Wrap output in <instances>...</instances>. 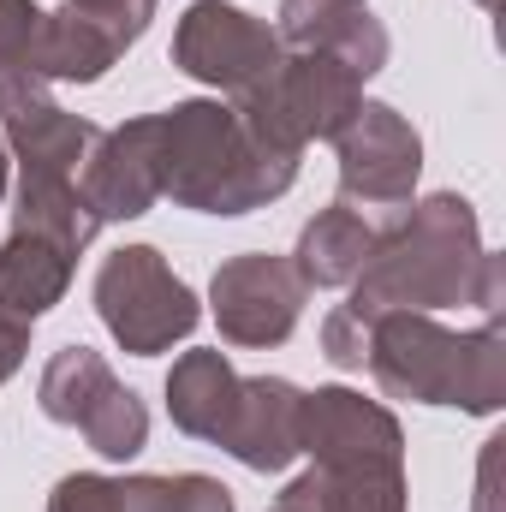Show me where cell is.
Here are the masks:
<instances>
[{"label": "cell", "instance_id": "8992f818", "mask_svg": "<svg viewBox=\"0 0 506 512\" xmlns=\"http://www.w3.org/2000/svg\"><path fill=\"white\" fill-rule=\"evenodd\" d=\"M304 280L280 256H239L215 274V316L233 346H280L298 322Z\"/></svg>", "mask_w": 506, "mask_h": 512}, {"label": "cell", "instance_id": "7a4b0ae2", "mask_svg": "<svg viewBox=\"0 0 506 512\" xmlns=\"http://www.w3.org/2000/svg\"><path fill=\"white\" fill-rule=\"evenodd\" d=\"M364 358L376 364L381 387L393 393H417L429 405H471V411H489L501 376H495V340H453V334H435L411 316H387L381 328H370L364 340Z\"/></svg>", "mask_w": 506, "mask_h": 512}, {"label": "cell", "instance_id": "6da1fadb", "mask_svg": "<svg viewBox=\"0 0 506 512\" xmlns=\"http://www.w3.org/2000/svg\"><path fill=\"white\" fill-rule=\"evenodd\" d=\"M155 149V185L203 215H245L262 197H280L292 185V149H274L256 137L239 108L185 102L149 120Z\"/></svg>", "mask_w": 506, "mask_h": 512}, {"label": "cell", "instance_id": "52a82bcc", "mask_svg": "<svg viewBox=\"0 0 506 512\" xmlns=\"http://www.w3.org/2000/svg\"><path fill=\"white\" fill-rule=\"evenodd\" d=\"M417 179V131L393 108H358L340 131V185L364 203H399Z\"/></svg>", "mask_w": 506, "mask_h": 512}, {"label": "cell", "instance_id": "ba28073f", "mask_svg": "<svg viewBox=\"0 0 506 512\" xmlns=\"http://www.w3.org/2000/svg\"><path fill=\"white\" fill-rule=\"evenodd\" d=\"M48 512H233V495L215 477H137V483L66 477Z\"/></svg>", "mask_w": 506, "mask_h": 512}, {"label": "cell", "instance_id": "8fae6325", "mask_svg": "<svg viewBox=\"0 0 506 512\" xmlns=\"http://www.w3.org/2000/svg\"><path fill=\"white\" fill-rule=\"evenodd\" d=\"M376 251V233L352 215V209H328L322 221H310L304 227V245H298V280L310 286H340V280H352L364 262Z\"/></svg>", "mask_w": 506, "mask_h": 512}, {"label": "cell", "instance_id": "5b68a950", "mask_svg": "<svg viewBox=\"0 0 506 512\" xmlns=\"http://www.w3.org/2000/svg\"><path fill=\"white\" fill-rule=\"evenodd\" d=\"M173 60H179L191 78L245 96V90H256V84L274 78L280 48H274V36L256 24L251 12L221 6V0H203V6L185 12V24H179V36H173Z\"/></svg>", "mask_w": 506, "mask_h": 512}, {"label": "cell", "instance_id": "7c38bea8", "mask_svg": "<svg viewBox=\"0 0 506 512\" xmlns=\"http://www.w3.org/2000/svg\"><path fill=\"white\" fill-rule=\"evenodd\" d=\"M36 30H42V12L30 0H0V72H24Z\"/></svg>", "mask_w": 506, "mask_h": 512}, {"label": "cell", "instance_id": "4fadbf2b", "mask_svg": "<svg viewBox=\"0 0 506 512\" xmlns=\"http://www.w3.org/2000/svg\"><path fill=\"white\" fill-rule=\"evenodd\" d=\"M18 358H24V322L18 316H0V382L18 370Z\"/></svg>", "mask_w": 506, "mask_h": 512}, {"label": "cell", "instance_id": "30bf717a", "mask_svg": "<svg viewBox=\"0 0 506 512\" xmlns=\"http://www.w3.org/2000/svg\"><path fill=\"white\" fill-rule=\"evenodd\" d=\"M66 268H72V251L66 245L12 227V245L0 251V316L36 322L66 292Z\"/></svg>", "mask_w": 506, "mask_h": 512}, {"label": "cell", "instance_id": "5bb4252c", "mask_svg": "<svg viewBox=\"0 0 506 512\" xmlns=\"http://www.w3.org/2000/svg\"><path fill=\"white\" fill-rule=\"evenodd\" d=\"M274 512H322V489H316V477L292 483V489L280 495V507H274Z\"/></svg>", "mask_w": 506, "mask_h": 512}, {"label": "cell", "instance_id": "9a60e30c", "mask_svg": "<svg viewBox=\"0 0 506 512\" xmlns=\"http://www.w3.org/2000/svg\"><path fill=\"white\" fill-rule=\"evenodd\" d=\"M0 191H6V149H0Z\"/></svg>", "mask_w": 506, "mask_h": 512}, {"label": "cell", "instance_id": "3957f363", "mask_svg": "<svg viewBox=\"0 0 506 512\" xmlns=\"http://www.w3.org/2000/svg\"><path fill=\"white\" fill-rule=\"evenodd\" d=\"M96 304H102V322L114 328V340L126 352H137V358L167 352L173 340H185L197 328L191 286L161 262V251H149V245L108 256V268L96 280Z\"/></svg>", "mask_w": 506, "mask_h": 512}, {"label": "cell", "instance_id": "9c48e42d", "mask_svg": "<svg viewBox=\"0 0 506 512\" xmlns=\"http://www.w3.org/2000/svg\"><path fill=\"white\" fill-rule=\"evenodd\" d=\"M280 18L298 48H340L358 78H370L387 54V36L370 24V0H286Z\"/></svg>", "mask_w": 506, "mask_h": 512}, {"label": "cell", "instance_id": "277c9868", "mask_svg": "<svg viewBox=\"0 0 506 512\" xmlns=\"http://www.w3.org/2000/svg\"><path fill=\"white\" fill-rule=\"evenodd\" d=\"M42 411H48L54 423L84 429L90 447L108 453V459H131V453L143 447V435H149L143 405H137L126 387L108 376V364H102L96 352H84V346H72V352H60V358L48 364V376H42Z\"/></svg>", "mask_w": 506, "mask_h": 512}]
</instances>
